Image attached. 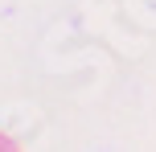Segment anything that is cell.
<instances>
[{
  "label": "cell",
  "mask_w": 156,
  "mask_h": 152,
  "mask_svg": "<svg viewBox=\"0 0 156 152\" xmlns=\"http://www.w3.org/2000/svg\"><path fill=\"white\" fill-rule=\"evenodd\" d=\"M16 144H12V136H4V132H0V152H12Z\"/></svg>",
  "instance_id": "6da1fadb"
}]
</instances>
